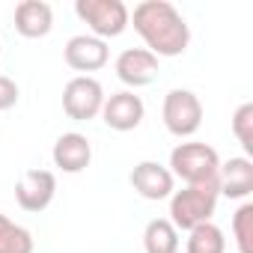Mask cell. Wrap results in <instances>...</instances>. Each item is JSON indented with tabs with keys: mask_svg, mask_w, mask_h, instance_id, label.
<instances>
[{
	"mask_svg": "<svg viewBox=\"0 0 253 253\" xmlns=\"http://www.w3.org/2000/svg\"><path fill=\"white\" fill-rule=\"evenodd\" d=\"M128 24H134V30L146 42V51L155 57H179L191 45V27L170 0L137 3Z\"/></svg>",
	"mask_w": 253,
	"mask_h": 253,
	"instance_id": "6da1fadb",
	"label": "cell"
},
{
	"mask_svg": "<svg viewBox=\"0 0 253 253\" xmlns=\"http://www.w3.org/2000/svg\"><path fill=\"white\" fill-rule=\"evenodd\" d=\"M217 179L214 182H203V185H185L182 191H173L170 194V223L176 229H185L191 232L194 226L200 223H209L211 214H214V206H217Z\"/></svg>",
	"mask_w": 253,
	"mask_h": 253,
	"instance_id": "7a4b0ae2",
	"label": "cell"
},
{
	"mask_svg": "<svg viewBox=\"0 0 253 253\" xmlns=\"http://www.w3.org/2000/svg\"><path fill=\"white\" fill-rule=\"evenodd\" d=\"M220 158L209 143H179L170 152V173L173 179H182L185 185H203L217 179Z\"/></svg>",
	"mask_w": 253,
	"mask_h": 253,
	"instance_id": "3957f363",
	"label": "cell"
},
{
	"mask_svg": "<svg viewBox=\"0 0 253 253\" xmlns=\"http://www.w3.org/2000/svg\"><path fill=\"white\" fill-rule=\"evenodd\" d=\"M75 15L92 30L95 39H116L128 27V6L122 0H78L75 3Z\"/></svg>",
	"mask_w": 253,
	"mask_h": 253,
	"instance_id": "277c9868",
	"label": "cell"
},
{
	"mask_svg": "<svg viewBox=\"0 0 253 253\" xmlns=\"http://www.w3.org/2000/svg\"><path fill=\"white\" fill-rule=\"evenodd\" d=\"M161 119L173 137H191L203 125V101L191 89H170L164 95Z\"/></svg>",
	"mask_w": 253,
	"mask_h": 253,
	"instance_id": "5b68a950",
	"label": "cell"
},
{
	"mask_svg": "<svg viewBox=\"0 0 253 253\" xmlns=\"http://www.w3.org/2000/svg\"><path fill=\"white\" fill-rule=\"evenodd\" d=\"M101 104H104V89L89 75H78L63 86V110L75 122L95 119L101 113Z\"/></svg>",
	"mask_w": 253,
	"mask_h": 253,
	"instance_id": "8992f818",
	"label": "cell"
},
{
	"mask_svg": "<svg viewBox=\"0 0 253 253\" xmlns=\"http://www.w3.org/2000/svg\"><path fill=\"white\" fill-rule=\"evenodd\" d=\"M57 194V176L51 170H24L15 185V200L24 211L39 214L54 203Z\"/></svg>",
	"mask_w": 253,
	"mask_h": 253,
	"instance_id": "52a82bcc",
	"label": "cell"
},
{
	"mask_svg": "<svg viewBox=\"0 0 253 253\" xmlns=\"http://www.w3.org/2000/svg\"><path fill=\"white\" fill-rule=\"evenodd\" d=\"M143 116H146L143 98L134 95L131 89L113 92V95L104 98V104H101V119H104L107 128H113V131H134L137 125L143 122Z\"/></svg>",
	"mask_w": 253,
	"mask_h": 253,
	"instance_id": "ba28073f",
	"label": "cell"
},
{
	"mask_svg": "<svg viewBox=\"0 0 253 253\" xmlns=\"http://www.w3.org/2000/svg\"><path fill=\"white\" fill-rule=\"evenodd\" d=\"M128 182H131V188H134L143 200H152V203L170 200V194L176 191L173 173H170L164 164H158V161H140V164H134Z\"/></svg>",
	"mask_w": 253,
	"mask_h": 253,
	"instance_id": "9c48e42d",
	"label": "cell"
},
{
	"mask_svg": "<svg viewBox=\"0 0 253 253\" xmlns=\"http://www.w3.org/2000/svg\"><path fill=\"white\" fill-rule=\"evenodd\" d=\"M116 78L125 86H149L158 78V57L146 48H125L116 57Z\"/></svg>",
	"mask_w": 253,
	"mask_h": 253,
	"instance_id": "30bf717a",
	"label": "cell"
},
{
	"mask_svg": "<svg viewBox=\"0 0 253 253\" xmlns=\"http://www.w3.org/2000/svg\"><path fill=\"white\" fill-rule=\"evenodd\" d=\"M63 57H66V66L75 69V72H98V69L107 66L110 51H107V42L84 33V36H72L66 42Z\"/></svg>",
	"mask_w": 253,
	"mask_h": 253,
	"instance_id": "8fae6325",
	"label": "cell"
},
{
	"mask_svg": "<svg viewBox=\"0 0 253 253\" xmlns=\"http://www.w3.org/2000/svg\"><path fill=\"white\" fill-rule=\"evenodd\" d=\"M54 167H60L63 173H84L92 161V146L84 134L78 131H66L57 137L54 149H51Z\"/></svg>",
	"mask_w": 253,
	"mask_h": 253,
	"instance_id": "7c38bea8",
	"label": "cell"
},
{
	"mask_svg": "<svg viewBox=\"0 0 253 253\" xmlns=\"http://www.w3.org/2000/svg\"><path fill=\"white\" fill-rule=\"evenodd\" d=\"M217 191L229 200H247L253 194V161L229 158L217 167Z\"/></svg>",
	"mask_w": 253,
	"mask_h": 253,
	"instance_id": "4fadbf2b",
	"label": "cell"
},
{
	"mask_svg": "<svg viewBox=\"0 0 253 253\" xmlns=\"http://www.w3.org/2000/svg\"><path fill=\"white\" fill-rule=\"evenodd\" d=\"M54 27V9L45 0H21L15 6V30L24 39H42Z\"/></svg>",
	"mask_w": 253,
	"mask_h": 253,
	"instance_id": "5bb4252c",
	"label": "cell"
},
{
	"mask_svg": "<svg viewBox=\"0 0 253 253\" xmlns=\"http://www.w3.org/2000/svg\"><path fill=\"white\" fill-rule=\"evenodd\" d=\"M143 250L146 253H179V229L167 217H155L143 229Z\"/></svg>",
	"mask_w": 253,
	"mask_h": 253,
	"instance_id": "9a60e30c",
	"label": "cell"
},
{
	"mask_svg": "<svg viewBox=\"0 0 253 253\" xmlns=\"http://www.w3.org/2000/svg\"><path fill=\"white\" fill-rule=\"evenodd\" d=\"M185 247H188V253H226V238H223V229L209 220L188 232Z\"/></svg>",
	"mask_w": 253,
	"mask_h": 253,
	"instance_id": "2e32d148",
	"label": "cell"
},
{
	"mask_svg": "<svg viewBox=\"0 0 253 253\" xmlns=\"http://www.w3.org/2000/svg\"><path fill=\"white\" fill-rule=\"evenodd\" d=\"M33 235L21 223L0 214V253H33Z\"/></svg>",
	"mask_w": 253,
	"mask_h": 253,
	"instance_id": "e0dca14e",
	"label": "cell"
},
{
	"mask_svg": "<svg viewBox=\"0 0 253 253\" xmlns=\"http://www.w3.org/2000/svg\"><path fill=\"white\" fill-rule=\"evenodd\" d=\"M232 235L238 253H253V203H241L232 214Z\"/></svg>",
	"mask_w": 253,
	"mask_h": 253,
	"instance_id": "ac0fdd59",
	"label": "cell"
},
{
	"mask_svg": "<svg viewBox=\"0 0 253 253\" xmlns=\"http://www.w3.org/2000/svg\"><path fill=\"white\" fill-rule=\"evenodd\" d=\"M232 134L235 140L244 146V152L250 155L253 152V104H241L235 113H232Z\"/></svg>",
	"mask_w": 253,
	"mask_h": 253,
	"instance_id": "d6986e66",
	"label": "cell"
},
{
	"mask_svg": "<svg viewBox=\"0 0 253 253\" xmlns=\"http://www.w3.org/2000/svg\"><path fill=\"white\" fill-rule=\"evenodd\" d=\"M18 104V84L6 75H0V110H9Z\"/></svg>",
	"mask_w": 253,
	"mask_h": 253,
	"instance_id": "ffe728a7",
	"label": "cell"
}]
</instances>
